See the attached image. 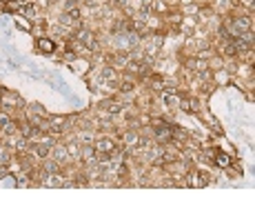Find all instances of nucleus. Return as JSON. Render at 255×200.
<instances>
[{"label":"nucleus","mask_w":255,"mask_h":200,"mask_svg":"<svg viewBox=\"0 0 255 200\" xmlns=\"http://www.w3.org/2000/svg\"><path fill=\"white\" fill-rule=\"evenodd\" d=\"M38 45H40V49H42V51H53V42H51V40H47V38H40Z\"/></svg>","instance_id":"obj_1"},{"label":"nucleus","mask_w":255,"mask_h":200,"mask_svg":"<svg viewBox=\"0 0 255 200\" xmlns=\"http://www.w3.org/2000/svg\"><path fill=\"white\" fill-rule=\"evenodd\" d=\"M229 162H231V160H229V156H226V153H220V156H218V165H220V167H226Z\"/></svg>","instance_id":"obj_2"},{"label":"nucleus","mask_w":255,"mask_h":200,"mask_svg":"<svg viewBox=\"0 0 255 200\" xmlns=\"http://www.w3.org/2000/svg\"><path fill=\"white\" fill-rule=\"evenodd\" d=\"M169 136H171V133H169V129H164V127H160V129H158V138L169 140Z\"/></svg>","instance_id":"obj_3"},{"label":"nucleus","mask_w":255,"mask_h":200,"mask_svg":"<svg viewBox=\"0 0 255 200\" xmlns=\"http://www.w3.org/2000/svg\"><path fill=\"white\" fill-rule=\"evenodd\" d=\"M102 149H111V142L109 140H102Z\"/></svg>","instance_id":"obj_5"},{"label":"nucleus","mask_w":255,"mask_h":200,"mask_svg":"<svg viewBox=\"0 0 255 200\" xmlns=\"http://www.w3.org/2000/svg\"><path fill=\"white\" fill-rule=\"evenodd\" d=\"M80 36H82V40H84V42H87L89 47H96V42H93V38H91V33H87V31H84V33H80Z\"/></svg>","instance_id":"obj_4"}]
</instances>
